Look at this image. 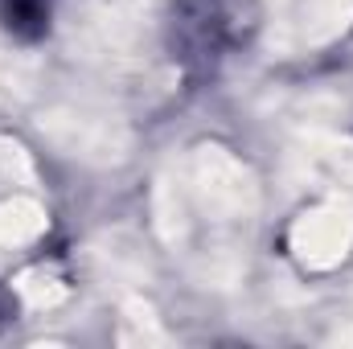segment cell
Segmentation results:
<instances>
[{"mask_svg":"<svg viewBox=\"0 0 353 349\" xmlns=\"http://www.w3.org/2000/svg\"><path fill=\"white\" fill-rule=\"evenodd\" d=\"M0 21L17 37H41L50 29V0H0Z\"/></svg>","mask_w":353,"mask_h":349,"instance_id":"1","label":"cell"}]
</instances>
